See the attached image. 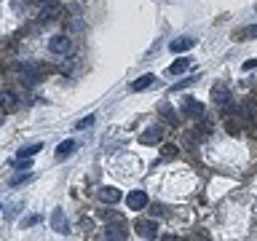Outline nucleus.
<instances>
[{
	"label": "nucleus",
	"mask_w": 257,
	"mask_h": 241,
	"mask_svg": "<svg viewBox=\"0 0 257 241\" xmlns=\"http://www.w3.org/2000/svg\"><path fill=\"white\" fill-rule=\"evenodd\" d=\"M209 96H212V102H214L220 110H228L230 102H233V94H230V88L225 86V83H214L212 91H209Z\"/></svg>",
	"instance_id": "1"
},
{
	"label": "nucleus",
	"mask_w": 257,
	"mask_h": 241,
	"mask_svg": "<svg viewBox=\"0 0 257 241\" xmlns=\"http://www.w3.org/2000/svg\"><path fill=\"white\" fill-rule=\"evenodd\" d=\"M182 112L188 118H204V102H198L196 96H185L182 99Z\"/></svg>",
	"instance_id": "2"
},
{
	"label": "nucleus",
	"mask_w": 257,
	"mask_h": 241,
	"mask_svg": "<svg viewBox=\"0 0 257 241\" xmlns=\"http://www.w3.org/2000/svg\"><path fill=\"white\" fill-rule=\"evenodd\" d=\"M51 230L59 233V236H67L70 233V222H67V217H64L62 209H54L51 212Z\"/></svg>",
	"instance_id": "3"
},
{
	"label": "nucleus",
	"mask_w": 257,
	"mask_h": 241,
	"mask_svg": "<svg viewBox=\"0 0 257 241\" xmlns=\"http://www.w3.org/2000/svg\"><path fill=\"white\" fill-rule=\"evenodd\" d=\"M134 230L140 238H156L158 236V222L156 220H140L134 225Z\"/></svg>",
	"instance_id": "4"
},
{
	"label": "nucleus",
	"mask_w": 257,
	"mask_h": 241,
	"mask_svg": "<svg viewBox=\"0 0 257 241\" xmlns=\"http://www.w3.org/2000/svg\"><path fill=\"white\" fill-rule=\"evenodd\" d=\"M126 206L132 209V212H140V209H145L148 206V193L145 190H132L126 196Z\"/></svg>",
	"instance_id": "5"
},
{
	"label": "nucleus",
	"mask_w": 257,
	"mask_h": 241,
	"mask_svg": "<svg viewBox=\"0 0 257 241\" xmlns=\"http://www.w3.org/2000/svg\"><path fill=\"white\" fill-rule=\"evenodd\" d=\"M70 48H72V43H70L67 35H54L51 40H48V51H51V54H62L64 56Z\"/></svg>",
	"instance_id": "6"
},
{
	"label": "nucleus",
	"mask_w": 257,
	"mask_h": 241,
	"mask_svg": "<svg viewBox=\"0 0 257 241\" xmlns=\"http://www.w3.org/2000/svg\"><path fill=\"white\" fill-rule=\"evenodd\" d=\"M161 140H164V129L161 126H150V129H145V132L140 134L142 145H158Z\"/></svg>",
	"instance_id": "7"
},
{
	"label": "nucleus",
	"mask_w": 257,
	"mask_h": 241,
	"mask_svg": "<svg viewBox=\"0 0 257 241\" xmlns=\"http://www.w3.org/2000/svg\"><path fill=\"white\" fill-rule=\"evenodd\" d=\"M193 46H196V38L185 35V38H174L172 43H169V51H172V54H182V51H188V48H193Z\"/></svg>",
	"instance_id": "8"
},
{
	"label": "nucleus",
	"mask_w": 257,
	"mask_h": 241,
	"mask_svg": "<svg viewBox=\"0 0 257 241\" xmlns=\"http://www.w3.org/2000/svg\"><path fill=\"white\" fill-rule=\"evenodd\" d=\"M104 236L107 238H128V230H126V225L118 220V222H112V225L104 228Z\"/></svg>",
	"instance_id": "9"
},
{
	"label": "nucleus",
	"mask_w": 257,
	"mask_h": 241,
	"mask_svg": "<svg viewBox=\"0 0 257 241\" xmlns=\"http://www.w3.org/2000/svg\"><path fill=\"white\" fill-rule=\"evenodd\" d=\"M16 94L14 91H8V88H3V91H0V107L3 110H8V112H14L16 110Z\"/></svg>",
	"instance_id": "10"
},
{
	"label": "nucleus",
	"mask_w": 257,
	"mask_h": 241,
	"mask_svg": "<svg viewBox=\"0 0 257 241\" xmlns=\"http://www.w3.org/2000/svg\"><path fill=\"white\" fill-rule=\"evenodd\" d=\"M56 14H59V3L56 0H46V6L40 8V22H51Z\"/></svg>",
	"instance_id": "11"
},
{
	"label": "nucleus",
	"mask_w": 257,
	"mask_h": 241,
	"mask_svg": "<svg viewBox=\"0 0 257 241\" xmlns=\"http://www.w3.org/2000/svg\"><path fill=\"white\" fill-rule=\"evenodd\" d=\"M99 201H104V204H118L120 201V190L118 188H99Z\"/></svg>",
	"instance_id": "12"
},
{
	"label": "nucleus",
	"mask_w": 257,
	"mask_h": 241,
	"mask_svg": "<svg viewBox=\"0 0 257 241\" xmlns=\"http://www.w3.org/2000/svg\"><path fill=\"white\" fill-rule=\"evenodd\" d=\"M153 83H156V75H153V72H148V75H140L132 83V91H145V88H150Z\"/></svg>",
	"instance_id": "13"
},
{
	"label": "nucleus",
	"mask_w": 257,
	"mask_h": 241,
	"mask_svg": "<svg viewBox=\"0 0 257 241\" xmlns=\"http://www.w3.org/2000/svg\"><path fill=\"white\" fill-rule=\"evenodd\" d=\"M188 67H190V59H177V62H172L166 67V75H182Z\"/></svg>",
	"instance_id": "14"
},
{
	"label": "nucleus",
	"mask_w": 257,
	"mask_h": 241,
	"mask_svg": "<svg viewBox=\"0 0 257 241\" xmlns=\"http://www.w3.org/2000/svg\"><path fill=\"white\" fill-rule=\"evenodd\" d=\"M72 153H75V142L72 140H64V142H59V148H56V158H70Z\"/></svg>",
	"instance_id": "15"
},
{
	"label": "nucleus",
	"mask_w": 257,
	"mask_h": 241,
	"mask_svg": "<svg viewBox=\"0 0 257 241\" xmlns=\"http://www.w3.org/2000/svg\"><path fill=\"white\" fill-rule=\"evenodd\" d=\"M236 38H238V40H254V38H257V24H249V27L238 30Z\"/></svg>",
	"instance_id": "16"
},
{
	"label": "nucleus",
	"mask_w": 257,
	"mask_h": 241,
	"mask_svg": "<svg viewBox=\"0 0 257 241\" xmlns=\"http://www.w3.org/2000/svg\"><path fill=\"white\" fill-rule=\"evenodd\" d=\"M40 150H43V145H40V142L27 145V148H22V150H19V158H32V156H35V153H40Z\"/></svg>",
	"instance_id": "17"
},
{
	"label": "nucleus",
	"mask_w": 257,
	"mask_h": 241,
	"mask_svg": "<svg viewBox=\"0 0 257 241\" xmlns=\"http://www.w3.org/2000/svg\"><path fill=\"white\" fill-rule=\"evenodd\" d=\"M161 118L169 120V124H177V112L169 107V104H161Z\"/></svg>",
	"instance_id": "18"
},
{
	"label": "nucleus",
	"mask_w": 257,
	"mask_h": 241,
	"mask_svg": "<svg viewBox=\"0 0 257 241\" xmlns=\"http://www.w3.org/2000/svg\"><path fill=\"white\" fill-rule=\"evenodd\" d=\"M91 126H94V115H86L75 124V129H91Z\"/></svg>",
	"instance_id": "19"
},
{
	"label": "nucleus",
	"mask_w": 257,
	"mask_h": 241,
	"mask_svg": "<svg viewBox=\"0 0 257 241\" xmlns=\"http://www.w3.org/2000/svg\"><path fill=\"white\" fill-rule=\"evenodd\" d=\"M257 67V59H246L244 64H241V70H244V72H249V70H254Z\"/></svg>",
	"instance_id": "20"
},
{
	"label": "nucleus",
	"mask_w": 257,
	"mask_h": 241,
	"mask_svg": "<svg viewBox=\"0 0 257 241\" xmlns=\"http://www.w3.org/2000/svg\"><path fill=\"white\" fill-rule=\"evenodd\" d=\"M27 180H30V177H14L11 185H19V182H27Z\"/></svg>",
	"instance_id": "21"
}]
</instances>
